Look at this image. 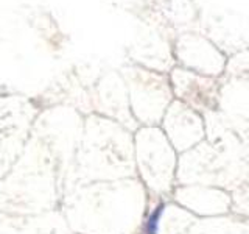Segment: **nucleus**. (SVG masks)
<instances>
[{
    "instance_id": "obj_1",
    "label": "nucleus",
    "mask_w": 249,
    "mask_h": 234,
    "mask_svg": "<svg viewBox=\"0 0 249 234\" xmlns=\"http://www.w3.org/2000/svg\"><path fill=\"white\" fill-rule=\"evenodd\" d=\"M162 209H163V206L159 205L153 211V214L150 215V218H148L146 226H145L146 234H156V231H158V223H159V218H160V214H162Z\"/></svg>"
}]
</instances>
